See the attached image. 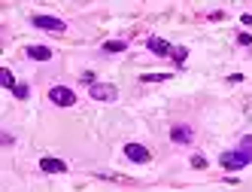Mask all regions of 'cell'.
Returning a JSON list of instances; mask_svg holds the SVG:
<instances>
[{
    "label": "cell",
    "mask_w": 252,
    "mask_h": 192,
    "mask_svg": "<svg viewBox=\"0 0 252 192\" xmlns=\"http://www.w3.org/2000/svg\"><path fill=\"white\" fill-rule=\"evenodd\" d=\"M186 55H189V52H186L183 46H179V49H173V61H176V64H183V61H186Z\"/></svg>",
    "instance_id": "2e32d148"
},
{
    "label": "cell",
    "mask_w": 252,
    "mask_h": 192,
    "mask_svg": "<svg viewBox=\"0 0 252 192\" xmlns=\"http://www.w3.org/2000/svg\"><path fill=\"white\" fill-rule=\"evenodd\" d=\"M40 168H43L46 174H64V171H67V165H64L61 159H52V155H43V159H40Z\"/></svg>",
    "instance_id": "8992f818"
},
{
    "label": "cell",
    "mask_w": 252,
    "mask_h": 192,
    "mask_svg": "<svg viewBox=\"0 0 252 192\" xmlns=\"http://www.w3.org/2000/svg\"><path fill=\"white\" fill-rule=\"evenodd\" d=\"M28 92H31V89H28L25 82H19V85H15V89H12V95H15V98H28Z\"/></svg>",
    "instance_id": "9a60e30c"
},
{
    "label": "cell",
    "mask_w": 252,
    "mask_h": 192,
    "mask_svg": "<svg viewBox=\"0 0 252 192\" xmlns=\"http://www.w3.org/2000/svg\"><path fill=\"white\" fill-rule=\"evenodd\" d=\"M140 79H143V82H164V79H167V74H143Z\"/></svg>",
    "instance_id": "8fae6325"
},
{
    "label": "cell",
    "mask_w": 252,
    "mask_h": 192,
    "mask_svg": "<svg viewBox=\"0 0 252 192\" xmlns=\"http://www.w3.org/2000/svg\"><path fill=\"white\" fill-rule=\"evenodd\" d=\"M125 46H128V43H122V40H110V43H103V49H106V52H125Z\"/></svg>",
    "instance_id": "30bf717a"
},
{
    "label": "cell",
    "mask_w": 252,
    "mask_h": 192,
    "mask_svg": "<svg viewBox=\"0 0 252 192\" xmlns=\"http://www.w3.org/2000/svg\"><path fill=\"white\" fill-rule=\"evenodd\" d=\"M237 43H240V46H249V43H252V37H249V34H240Z\"/></svg>",
    "instance_id": "e0dca14e"
},
{
    "label": "cell",
    "mask_w": 252,
    "mask_h": 192,
    "mask_svg": "<svg viewBox=\"0 0 252 192\" xmlns=\"http://www.w3.org/2000/svg\"><path fill=\"white\" fill-rule=\"evenodd\" d=\"M240 153H246L249 159H252V134H246L243 141H240Z\"/></svg>",
    "instance_id": "7c38bea8"
},
{
    "label": "cell",
    "mask_w": 252,
    "mask_h": 192,
    "mask_svg": "<svg viewBox=\"0 0 252 192\" xmlns=\"http://www.w3.org/2000/svg\"><path fill=\"white\" fill-rule=\"evenodd\" d=\"M92 98H94V101H116L119 92L113 89V85H106V82H94V85H92Z\"/></svg>",
    "instance_id": "5b68a950"
},
{
    "label": "cell",
    "mask_w": 252,
    "mask_h": 192,
    "mask_svg": "<svg viewBox=\"0 0 252 192\" xmlns=\"http://www.w3.org/2000/svg\"><path fill=\"white\" fill-rule=\"evenodd\" d=\"M155 55H173V49H170V43L167 40H161V37H149V43H146Z\"/></svg>",
    "instance_id": "52a82bcc"
},
{
    "label": "cell",
    "mask_w": 252,
    "mask_h": 192,
    "mask_svg": "<svg viewBox=\"0 0 252 192\" xmlns=\"http://www.w3.org/2000/svg\"><path fill=\"white\" fill-rule=\"evenodd\" d=\"M191 128L189 125H176L173 131H170V141H176V144H191Z\"/></svg>",
    "instance_id": "ba28073f"
},
{
    "label": "cell",
    "mask_w": 252,
    "mask_h": 192,
    "mask_svg": "<svg viewBox=\"0 0 252 192\" xmlns=\"http://www.w3.org/2000/svg\"><path fill=\"white\" fill-rule=\"evenodd\" d=\"M125 155H128L131 162H137V165H146L152 159V153L143 147V144H128V147H125Z\"/></svg>",
    "instance_id": "3957f363"
},
{
    "label": "cell",
    "mask_w": 252,
    "mask_h": 192,
    "mask_svg": "<svg viewBox=\"0 0 252 192\" xmlns=\"http://www.w3.org/2000/svg\"><path fill=\"white\" fill-rule=\"evenodd\" d=\"M49 98L55 101L58 107H73V104H76V92L67 89V85H55V89L49 92Z\"/></svg>",
    "instance_id": "7a4b0ae2"
},
{
    "label": "cell",
    "mask_w": 252,
    "mask_h": 192,
    "mask_svg": "<svg viewBox=\"0 0 252 192\" xmlns=\"http://www.w3.org/2000/svg\"><path fill=\"white\" fill-rule=\"evenodd\" d=\"M28 58H33V61H49L52 58V49L49 46H28Z\"/></svg>",
    "instance_id": "9c48e42d"
},
{
    "label": "cell",
    "mask_w": 252,
    "mask_h": 192,
    "mask_svg": "<svg viewBox=\"0 0 252 192\" xmlns=\"http://www.w3.org/2000/svg\"><path fill=\"white\" fill-rule=\"evenodd\" d=\"M191 168L204 171V168H207V159H204V155H191Z\"/></svg>",
    "instance_id": "5bb4252c"
},
{
    "label": "cell",
    "mask_w": 252,
    "mask_h": 192,
    "mask_svg": "<svg viewBox=\"0 0 252 192\" xmlns=\"http://www.w3.org/2000/svg\"><path fill=\"white\" fill-rule=\"evenodd\" d=\"M252 159L246 153H240V150H231V153H222L219 155V165L225 168V171H240V168H246Z\"/></svg>",
    "instance_id": "6da1fadb"
},
{
    "label": "cell",
    "mask_w": 252,
    "mask_h": 192,
    "mask_svg": "<svg viewBox=\"0 0 252 192\" xmlns=\"http://www.w3.org/2000/svg\"><path fill=\"white\" fill-rule=\"evenodd\" d=\"M33 25H37V28H43V31H58V34L67 28L61 19H55V15H33Z\"/></svg>",
    "instance_id": "277c9868"
},
{
    "label": "cell",
    "mask_w": 252,
    "mask_h": 192,
    "mask_svg": "<svg viewBox=\"0 0 252 192\" xmlns=\"http://www.w3.org/2000/svg\"><path fill=\"white\" fill-rule=\"evenodd\" d=\"M0 79H3V85H6V89H15V85H19V82L12 79V74H9V71H0Z\"/></svg>",
    "instance_id": "4fadbf2b"
}]
</instances>
